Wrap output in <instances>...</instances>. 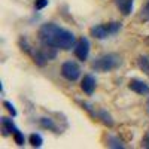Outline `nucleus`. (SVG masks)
I'll use <instances>...</instances> for the list:
<instances>
[{
  "label": "nucleus",
  "mask_w": 149,
  "mask_h": 149,
  "mask_svg": "<svg viewBox=\"0 0 149 149\" xmlns=\"http://www.w3.org/2000/svg\"><path fill=\"white\" fill-rule=\"evenodd\" d=\"M37 36H39V40L42 42V45H49L57 49L69 51V49H72L76 45V36H74V33L60 27L55 22L43 24L39 29Z\"/></svg>",
  "instance_id": "f257e3e1"
},
{
  "label": "nucleus",
  "mask_w": 149,
  "mask_h": 149,
  "mask_svg": "<svg viewBox=\"0 0 149 149\" xmlns=\"http://www.w3.org/2000/svg\"><path fill=\"white\" fill-rule=\"evenodd\" d=\"M121 66V57L116 54H104L102 57H98L97 60L93 61L91 67L95 72H110V70H115Z\"/></svg>",
  "instance_id": "f03ea898"
},
{
  "label": "nucleus",
  "mask_w": 149,
  "mask_h": 149,
  "mask_svg": "<svg viewBox=\"0 0 149 149\" xmlns=\"http://www.w3.org/2000/svg\"><path fill=\"white\" fill-rule=\"evenodd\" d=\"M121 30V22L113 21V22H107V24H98V26H94L90 29V34L95 39H106L110 34H116Z\"/></svg>",
  "instance_id": "7ed1b4c3"
},
{
  "label": "nucleus",
  "mask_w": 149,
  "mask_h": 149,
  "mask_svg": "<svg viewBox=\"0 0 149 149\" xmlns=\"http://www.w3.org/2000/svg\"><path fill=\"white\" fill-rule=\"evenodd\" d=\"M61 74H63L64 79L74 82L81 76V67L74 63V61H66V63H63V66H61Z\"/></svg>",
  "instance_id": "20e7f679"
},
{
  "label": "nucleus",
  "mask_w": 149,
  "mask_h": 149,
  "mask_svg": "<svg viewBox=\"0 0 149 149\" xmlns=\"http://www.w3.org/2000/svg\"><path fill=\"white\" fill-rule=\"evenodd\" d=\"M90 48H91L90 40L86 39V37H81V39L76 42V45H74V55H76V58L81 60V61L88 60Z\"/></svg>",
  "instance_id": "39448f33"
},
{
  "label": "nucleus",
  "mask_w": 149,
  "mask_h": 149,
  "mask_svg": "<svg viewBox=\"0 0 149 149\" xmlns=\"http://www.w3.org/2000/svg\"><path fill=\"white\" fill-rule=\"evenodd\" d=\"M95 78L93 76L91 73L85 74V76L82 78V82H81V90L86 94V95H91L95 90Z\"/></svg>",
  "instance_id": "423d86ee"
},
{
  "label": "nucleus",
  "mask_w": 149,
  "mask_h": 149,
  "mask_svg": "<svg viewBox=\"0 0 149 149\" xmlns=\"http://www.w3.org/2000/svg\"><path fill=\"white\" fill-rule=\"evenodd\" d=\"M128 88L131 91H134L136 94H140V95H148L149 94V85L145 84L143 81H139V79H131L128 82Z\"/></svg>",
  "instance_id": "0eeeda50"
},
{
  "label": "nucleus",
  "mask_w": 149,
  "mask_h": 149,
  "mask_svg": "<svg viewBox=\"0 0 149 149\" xmlns=\"http://www.w3.org/2000/svg\"><path fill=\"white\" fill-rule=\"evenodd\" d=\"M115 6L119 9V12L122 15H130L133 12V5H134V0H113Z\"/></svg>",
  "instance_id": "6e6552de"
},
{
  "label": "nucleus",
  "mask_w": 149,
  "mask_h": 149,
  "mask_svg": "<svg viewBox=\"0 0 149 149\" xmlns=\"http://www.w3.org/2000/svg\"><path fill=\"white\" fill-rule=\"evenodd\" d=\"M17 130L14 121L8 116H3L2 118V134L3 136H9V134H14V131Z\"/></svg>",
  "instance_id": "1a4fd4ad"
},
{
  "label": "nucleus",
  "mask_w": 149,
  "mask_h": 149,
  "mask_svg": "<svg viewBox=\"0 0 149 149\" xmlns=\"http://www.w3.org/2000/svg\"><path fill=\"white\" fill-rule=\"evenodd\" d=\"M94 118L100 119V121L104 124V125H107V127H112V125H113V119H112V116L107 113L104 109H98V110H95Z\"/></svg>",
  "instance_id": "9d476101"
},
{
  "label": "nucleus",
  "mask_w": 149,
  "mask_h": 149,
  "mask_svg": "<svg viewBox=\"0 0 149 149\" xmlns=\"http://www.w3.org/2000/svg\"><path fill=\"white\" fill-rule=\"evenodd\" d=\"M39 122H40V127H42V128L51 130V131H54V133H60V131H58V127H57V124L54 122V119L43 116V118H40Z\"/></svg>",
  "instance_id": "9b49d317"
},
{
  "label": "nucleus",
  "mask_w": 149,
  "mask_h": 149,
  "mask_svg": "<svg viewBox=\"0 0 149 149\" xmlns=\"http://www.w3.org/2000/svg\"><path fill=\"white\" fill-rule=\"evenodd\" d=\"M137 66L146 76H149V57L148 55H142L137 58Z\"/></svg>",
  "instance_id": "f8f14e48"
},
{
  "label": "nucleus",
  "mask_w": 149,
  "mask_h": 149,
  "mask_svg": "<svg viewBox=\"0 0 149 149\" xmlns=\"http://www.w3.org/2000/svg\"><path fill=\"white\" fill-rule=\"evenodd\" d=\"M30 145L33 146V148H40L42 145H43V137L40 134H37V133H33V134H30Z\"/></svg>",
  "instance_id": "ddd939ff"
},
{
  "label": "nucleus",
  "mask_w": 149,
  "mask_h": 149,
  "mask_svg": "<svg viewBox=\"0 0 149 149\" xmlns=\"http://www.w3.org/2000/svg\"><path fill=\"white\" fill-rule=\"evenodd\" d=\"M107 146L109 148H125V145H124L118 137H115V136H109L107 137Z\"/></svg>",
  "instance_id": "4468645a"
},
{
  "label": "nucleus",
  "mask_w": 149,
  "mask_h": 149,
  "mask_svg": "<svg viewBox=\"0 0 149 149\" xmlns=\"http://www.w3.org/2000/svg\"><path fill=\"white\" fill-rule=\"evenodd\" d=\"M12 136H14V140H15V143H17L18 146H24V143H26V137H24V134L21 133L19 128H17Z\"/></svg>",
  "instance_id": "2eb2a0df"
},
{
  "label": "nucleus",
  "mask_w": 149,
  "mask_h": 149,
  "mask_svg": "<svg viewBox=\"0 0 149 149\" xmlns=\"http://www.w3.org/2000/svg\"><path fill=\"white\" fill-rule=\"evenodd\" d=\"M139 18L142 21H149V0H146L145 6L140 9V14H139Z\"/></svg>",
  "instance_id": "dca6fc26"
},
{
  "label": "nucleus",
  "mask_w": 149,
  "mask_h": 149,
  "mask_svg": "<svg viewBox=\"0 0 149 149\" xmlns=\"http://www.w3.org/2000/svg\"><path fill=\"white\" fill-rule=\"evenodd\" d=\"M3 106L6 107V110H8V112H9V113H10L12 116H14V118H15V116L18 115V112H17V109H15V106H14V104H12L10 102H8V100H5V102H3Z\"/></svg>",
  "instance_id": "f3484780"
},
{
  "label": "nucleus",
  "mask_w": 149,
  "mask_h": 149,
  "mask_svg": "<svg viewBox=\"0 0 149 149\" xmlns=\"http://www.w3.org/2000/svg\"><path fill=\"white\" fill-rule=\"evenodd\" d=\"M49 5V0H34V9L36 10H42Z\"/></svg>",
  "instance_id": "a211bd4d"
},
{
  "label": "nucleus",
  "mask_w": 149,
  "mask_h": 149,
  "mask_svg": "<svg viewBox=\"0 0 149 149\" xmlns=\"http://www.w3.org/2000/svg\"><path fill=\"white\" fill-rule=\"evenodd\" d=\"M143 146H145V148H149V133L146 134V137H145V142H143Z\"/></svg>",
  "instance_id": "6ab92c4d"
},
{
  "label": "nucleus",
  "mask_w": 149,
  "mask_h": 149,
  "mask_svg": "<svg viewBox=\"0 0 149 149\" xmlns=\"http://www.w3.org/2000/svg\"><path fill=\"white\" fill-rule=\"evenodd\" d=\"M146 109H148V113H149V100H148V103H146Z\"/></svg>",
  "instance_id": "aec40b11"
}]
</instances>
